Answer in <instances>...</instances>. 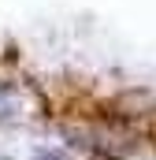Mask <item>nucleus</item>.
I'll return each mask as SVG.
<instances>
[{"instance_id":"1","label":"nucleus","mask_w":156,"mask_h":160,"mask_svg":"<svg viewBox=\"0 0 156 160\" xmlns=\"http://www.w3.org/2000/svg\"><path fill=\"white\" fill-rule=\"evenodd\" d=\"M37 160H71V157H67L63 149H41V153H37Z\"/></svg>"}]
</instances>
